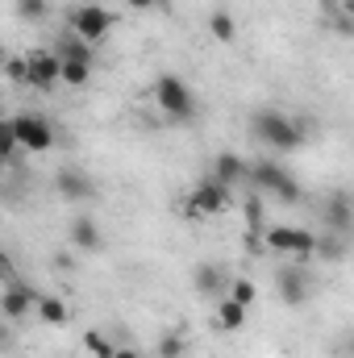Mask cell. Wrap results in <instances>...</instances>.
<instances>
[{
    "instance_id": "obj_1",
    "label": "cell",
    "mask_w": 354,
    "mask_h": 358,
    "mask_svg": "<svg viewBox=\"0 0 354 358\" xmlns=\"http://www.w3.org/2000/svg\"><path fill=\"white\" fill-rule=\"evenodd\" d=\"M250 134L263 146H275V150H300L304 146V125L288 113H275V108L250 113Z\"/></svg>"
},
{
    "instance_id": "obj_2",
    "label": "cell",
    "mask_w": 354,
    "mask_h": 358,
    "mask_svg": "<svg viewBox=\"0 0 354 358\" xmlns=\"http://www.w3.org/2000/svg\"><path fill=\"white\" fill-rule=\"evenodd\" d=\"M246 183H255V192H267L283 204H296L300 200V183L288 176L279 163H246Z\"/></svg>"
},
{
    "instance_id": "obj_3",
    "label": "cell",
    "mask_w": 354,
    "mask_h": 358,
    "mask_svg": "<svg viewBox=\"0 0 354 358\" xmlns=\"http://www.w3.org/2000/svg\"><path fill=\"white\" fill-rule=\"evenodd\" d=\"M155 104H159L171 121H192V117H196V96H192V88H187L179 76H171V71H163V76L155 80Z\"/></svg>"
},
{
    "instance_id": "obj_4",
    "label": "cell",
    "mask_w": 354,
    "mask_h": 358,
    "mask_svg": "<svg viewBox=\"0 0 354 358\" xmlns=\"http://www.w3.org/2000/svg\"><path fill=\"white\" fill-rule=\"evenodd\" d=\"M225 204H229V187H221L217 179H200L196 187H192V196L183 200V217L187 221H204V217H221L225 213Z\"/></svg>"
},
{
    "instance_id": "obj_5",
    "label": "cell",
    "mask_w": 354,
    "mask_h": 358,
    "mask_svg": "<svg viewBox=\"0 0 354 358\" xmlns=\"http://www.w3.org/2000/svg\"><path fill=\"white\" fill-rule=\"evenodd\" d=\"M8 125H13L17 150L42 155V150H50V146H55V129H50V121H42L38 113H21V117H13Z\"/></svg>"
},
{
    "instance_id": "obj_6",
    "label": "cell",
    "mask_w": 354,
    "mask_h": 358,
    "mask_svg": "<svg viewBox=\"0 0 354 358\" xmlns=\"http://www.w3.org/2000/svg\"><path fill=\"white\" fill-rule=\"evenodd\" d=\"M113 21H117V13H108L104 4H76V8H71V29H76V38L88 42V46H96V42L113 29Z\"/></svg>"
},
{
    "instance_id": "obj_7",
    "label": "cell",
    "mask_w": 354,
    "mask_h": 358,
    "mask_svg": "<svg viewBox=\"0 0 354 358\" xmlns=\"http://www.w3.org/2000/svg\"><path fill=\"white\" fill-rule=\"evenodd\" d=\"M313 242H317V234H309L300 225H275V229H267V250H279V255L309 259L313 255Z\"/></svg>"
},
{
    "instance_id": "obj_8",
    "label": "cell",
    "mask_w": 354,
    "mask_h": 358,
    "mask_svg": "<svg viewBox=\"0 0 354 358\" xmlns=\"http://www.w3.org/2000/svg\"><path fill=\"white\" fill-rule=\"evenodd\" d=\"M34 304H38V296H34L21 279H8V287H4V296H0V313H4V321H21V317H29Z\"/></svg>"
},
{
    "instance_id": "obj_9",
    "label": "cell",
    "mask_w": 354,
    "mask_h": 358,
    "mask_svg": "<svg viewBox=\"0 0 354 358\" xmlns=\"http://www.w3.org/2000/svg\"><path fill=\"white\" fill-rule=\"evenodd\" d=\"M25 84L38 88V92H55V84H59V55H55V50L29 55V80H25Z\"/></svg>"
},
{
    "instance_id": "obj_10",
    "label": "cell",
    "mask_w": 354,
    "mask_h": 358,
    "mask_svg": "<svg viewBox=\"0 0 354 358\" xmlns=\"http://www.w3.org/2000/svg\"><path fill=\"white\" fill-rule=\"evenodd\" d=\"M321 221L330 225V234H346V238H351V229H354L351 196H346V192H334V196H330V204L321 208Z\"/></svg>"
},
{
    "instance_id": "obj_11",
    "label": "cell",
    "mask_w": 354,
    "mask_h": 358,
    "mask_svg": "<svg viewBox=\"0 0 354 358\" xmlns=\"http://www.w3.org/2000/svg\"><path fill=\"white\" fill-rule=\"evenodd\" d=\"M55 192H59L63 200L80 204V200H92L96 183L88 179V171H76V167H67V171H59V176H55Z\"/></svg>"
},
{
    "instance_id": "obj_12",
    "label": "cell",
    "mask_w": 354,
    "mask_h": 358,
    "mask_svg": "<svg viewBox=\"0 0 354 358\" xmlns=\"http://www.w3.org/2000/svg\"><path fill=\"white\" fill-rule=\"evenodd\" d=\"M71 246L76 250H84V255H96V250H104V234H100V225L92 221L88 213H80L76 221H71Z\"/></svg>"
},
{
    "instance_id": "obj_13",
    "label": "cell",
    "mask_w": 354,
    "mask_h": 358,
    "mask_svg": "<svg viewBox=\"0 0 354 358\" xmlns=\"http://www.w3.org/2000/svg\"><path fill=\"white\" fill-rule=\"evenodd\" d=\"M275 279H279V283H275V287H279V300H283V304H292V308H296V304H304V300H309V292H313V287H309V275H304V271H296V267L279 271Z\"/></svg>"
},
{
    "instance_id": "obj_14",
    "label": "cell",
    "mask_w": 354,
    "mask_h": 358,
    "mask_svg": "<svg viewBox=\"0 0 354 358\" xmlns=\"http://www.w3.org/2000/svg\"><path fill=\"white\" fill-rule=\"evenodd\" d=\"M192 283H196V292L200 296H225V287H229V275L225 267H217V263H200V267L192 271Z\"/></svg>"
},
{
    "instance_id": "obj_15",
    "label": "cell",
    "mask_w": 354,
    "mask_h": 358,
    "mask_svg": "<svg viewBox=\"0 0 354 358\" xmlns=\"http://www.w3.org/2000/svg\"><path fill=\"white\" fill-rule=\"evenodd\" d=\"M213 179L221 183V187H238V183H246V159L242 155H217L213 159Z\"/></svg>"
},
{
    "instance_id": "obj_16",
    "label": "cell",
    "mask_w": 354,
    "mask_h": 358,
    "mask_svg": "<svg viewBox=\"0 0 354 358\" xmlns=\"http://www.w3.org/2000/svg\"><path fill=\"white\" fill-rule=\"evenodd\" d=\"M246 313H250V308H242L238 300L221 296V300H217V329H225V334L242 329V325H246Z\"/></svg>"
},
{
    "instance_id": "obj_17",
    "label": "cell",
    "mask_w": 354,
    "mask_h": 358,
    "mask_svg": "<svg viewBox=\"0 0 354 358\" xmlns=\"http://www.w3.org/2000/svg\"><path fill=\"white\" fill-rule=\"evenodd\" d=\"M88 80H92V63H84V59H59V84L84 88Z\"/></svg>"
},
{
    "instance_id": "obj_18",
    "label": "cell",
    "mask_w": 354,
    "mask_h": 358,
    "mask_svg": "<svg viewBox=\"0 0 354 358\" xmlns=\"http://www.w3.org/2000/svg\"><path fill=\"white\" fill-rule=\"evenodd\" d=\"M313 255H321L325 263L346 259V234H321V238L313 242Z\"/></svg>"
},
{
    "instance_id": "obj_19",
    "label": "cell",
    "mask_w": 354,
    "mask_h": 358,
    "mask_svg": "<svg viewBox=\"0 0 354 358\" xmlns=\"http://www.w3.org/2000/svg\"><path fill=\"white\" fill-rule=\"evenodd\" d=\"M34 313H38L46 325H67V317H71V313H67V304H63L59 296H42V300L34 304Z\"/></svg>"
},
{
    "instance_id": "obj_20",
    "label": "cell",
    "mask_w": 354,
    "mask_h": 358,
    "mask_svg": "<svg viewBox=\"0 0 354 358\" xmlns=\"http://www.w3.org/2000/svg\"><path fill=\"white\" fill-rule=\"evenodd\" d=\"M208 34H213L217 42H234V38H238V25H234V13H225V8H217V13H208Z\"/></svg>"
},
{
    "instance_id": "obj_21",
    "label": "cell",
    "mask_w": 354,
    "mask_h": 358,
    "mask_svg": "<svg viewBox=\"0 0 354 358\" xmlns=\"http://www.w3.org/2000/svg\"><path fill=\"white\" fill-rule=\"evenodd\" d=\"M229 300H238L242 308H255V300H259L255 279H229Z\"/></svg>"
},
{
    "instance_id": "obj_22",
    "label": "cell",
    "mask_w": 354,
    "mask_h": 358,
    "mask_svg": "<svg viewBox=\"0 0 354 358\" xmlns=\"http://www.w3.org/2000/svg\"><path fill=\"white\" fill-rule=\"evenodd\" d=\"M59 46H63V50H55L59 59H84V63H92V46L88 42H80V38H63Z\"/></svg>"
},
{
    "instance_id": "obj_23",
    "label": "cell",
    "mask_w": 354,
    "mask_h": 358,
    "mask_svg": "<svg viewBox=\"0 0 354 358\" xmlns=\"http://www.w3.org/2000/svg\"><path fill=\"white\" fill-rule=\"evenodd\" d=\"M84 346H88L96 358H113V350H117V346H113V342H108L100 329H88V334H84Z\"/></svg>"
},
{
    "instance_id": "obj_24",
    "label": "cell",
    "mask_w": 354,
    "mask_h": 358,
    "mask_svg": "<svg viewBox=\"0 0 354 358\" xmlns=\"http://www.w3.org/2000/svg\"><path fill=\"white\" fill-rule=\"evenodd\" d=\"M183 355H187V338L183 334H167L159 342V358H183Z\"/></svg>"
},
{
    "instance_id": "obj_25",
    "label": "cell",
    "mask_w": 354,
    "mask_h": 358,
    "mask_svg": "<svg viewBox=\"0 0 354 358\" xmlns=\"http://www.w3.org/2000/svg\"><path fill=\"white\" fill-rule=\"evenodd\" d=\"M0 76L13 80V84H25L29 80V59H4V71Z\"/></svg>"
},
{
    "instance_id": "obj_26",
    "label": "cell",
    "mask_w": 354,
    "mask_h": 358,
    "mask_svg": "<svg viewBox=\"0 0 354 358\" xmlns=\"http://www.w3.org/2000/svg\"><path fill=\"white\" fill-rule=\"evenodd\" d=\"M17 13H21V21H42L50 13V4L46 0H17Z\"/></svg>"
},
{
    "instance_id": "obj_27",
    "label": "cell",
    "mask_w": 354,
    "mask_h": 358,
    "mask_svg": "<svg viewBox=\"0 0 354 358\" xmlns=\"http://www.w3.org/2000/svg\"><path fill=\"white\" fill-rule=\"evenodd\" d=\"M13 155H17V138H13V125H8V121H0V167H4Z\"/></svg>"
},
{
    "instance_id": "obj_28",
    "label": "cell",
    "mask_w": 354,
    "mask_h": 358,
    "mask_svg": "<svg viewBox=\"0 0 354 358\" xmlns=\"http://www.w3.org/2000/svg\"><path fill=\"white\" fill-rule=\"evenodd\" d=\"M246 229H250V234H259V229H263V200H259V196H250V200H246Z\"/></svg>"
},
{
    "instance_id": "obj_29",
    "label": "cell",
    "mask_w": 354,
    "mask_h": 358,
    "mask_svg": "<svg viewBox=\"0 0 354 358\" xmlns=\"http://www.w3.org/2000/svg\"><path fill=\"white\" fill-rule=\"evenodd\" d=\"M8 346H13V329H8V325H4V321H0V355H4V350H8Z\"/></svg>"
},
{
    "instance_id": "obj_30",
    "label": "cell",
    "mask_w": 354,
    "mask_h": 358,
    "mask_svg": "<svg viewBox=\"0 0 354 358\" xmlns=\"http://www.w3.org/2000/svg\"><path fill=\"white\" fill-rule=\"evenodd\" d=\"M8 275H13V259L0 250V279H8Z\"/></svg>"
},
{
    "instance_id": "obj_31",
    "label": "cell",
    "mask_w": 354,
    "mask_h": 358,
    "mask_svg": "<svg viewBox=\"0 0 354 358\" xmlns=\"http://www.w3.org/2000/svg\"><path fill=\"white\" fill-rule=\"evenodd\" d=\"M113 358H142V355H138L134 346H117V350H113Z\"/></svg>"
},
{
    "instance_id": "obj_32",
    "label": "cell",
    "mask_w": 354,
    "mask_h": 358,
    "mask_svg": "<svg viewBox=\"0 0 354 358\" xmlns=\"http://www.w3.org/2000/svg\"><path fill=\"white\" fill-rule=\"evenodd\" d=\"M134 8H155V4H163V0H129Z\"/></svg>"
},
{
    "instance_id": "obj_33",
    "label": "cell",
    "mask_w": 354,
    "mask_h": 358,
    "mask_svg": "<svg viewBox=\"0 0 354 358\" xmlns=\"http://www.w3.org/2000/svg\"><path fill=\"white\" fill-rule=\"evenodd\" d=\"M4 59H8V55H4V42H0V71H4Z\"/></svg>"
},
{
    "instance_id": "obj_34",
    "label": "cell",
    "mask_w": 354,
    "mask_h": 358,
    "mask_svg": "<svg viewBox=\"0 0 354 358\" xmlns=\"http://www.w3.org/2000/svg\"><path fill=\"white\" fill-rule=\"evenodd\" d=\"M0 121H4V117H0Z\"/></svg>"
},
{
    "instance_id": "obj_35",
    "label": "cell",
    "mask_w": 354,
    "mask_h": 358,
    "mask_svg": "<svg viewBox=\"0 0 354 358\" xmlns=\"http://www.w3.org/2000/svg\"><path fill=\"white\" fill-rule=\"evenodd\" d=\"M155 358H159V355H155Z\"/></svg>"
}]
</instances>
